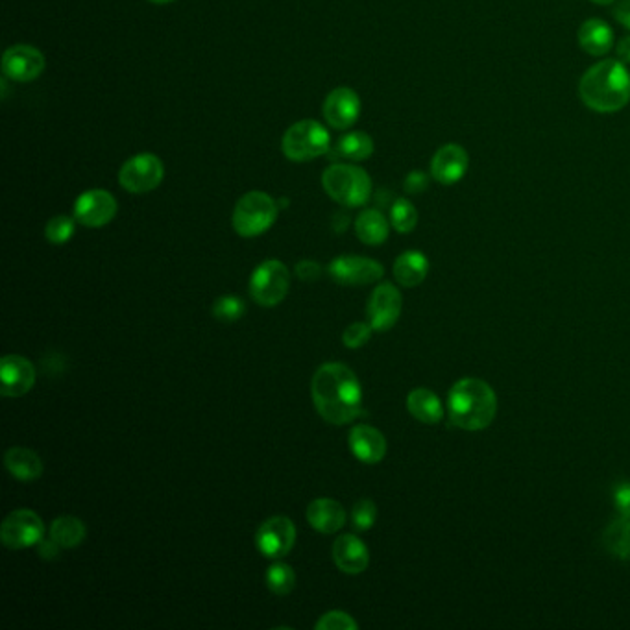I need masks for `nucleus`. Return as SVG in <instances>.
<instances>
[{
  "label": "nucleus",
  "mask_w": 630,
  "mask_h": 630,
  "mask_svg": "<svg viewBox=\"0 0 630 630\" xmlns=\"http://www.w3.org/2000/svg\"><path fill=\"white\" fill-rule=\"evenodd\" d=\"M47 67V61L41 50L32 45H13L4 52L2 73L13 82H34Z\"/></svg>",
  "instance_id": "obj_14"
},
{
  "label": "nucleus",
  "mask_w": 630,
  "mask_h": 630,
  "mask_svg": "<svg viewBox=\"0 0 630 630\" xmlns=\"http://www.w3.org/2000/svg\"><path fill=\"white\" fill-rule=\"evenodd\" d=\"M329 278L339 285H370L385 276V268L376 259L363 255H340L328 267Z\"/></svg>",
  "instance_id": "obj_11"
},
{
  "label": "nucleus",
  "mask_w": 630,
  "mask_h": 630,
  "mask_svg": "<svg viewBox=\"0 0 630 630\" xmlns=\"http://www.w3.org/2000/svg\"><path fill=\"white\" fill-rule=\"evenodd\" d=\"M244 315H246V303L239 296L226 294V296L217 298L213 303V316L224 324L239 322Z\"/></svg>",
  "instance_id": "obj_31"
},
{
  "label": "nucleus",
  "mask_w": 630,
  "mask_h": 630,
  "mask_svg": "<svg viewBox=\"0 0 630 630\" xmlns=\"http://www.w3.org/2000/svg\"><path fill=\"white\" fill-rule=\"evenodd\" d=\"M390 224L398 233H411L418 224V211L407 198H398L390 207Z\"/></svg>",
  "instance_id": "obj_30"
},
{
  "label": "nucleus",
  "mask_w": 630,
  "mask_h": 630,
  "mask_svg": "<svg viewBox=\"0 0 630 630\" xmlns=\"http://www.w3.org/2000/svg\"><path fill=\"white\" fill-rule=\"evenodd\" d=\"M337 150L342 158L364 161L374 154V141L364 132H348L340 137Z\"/></svg>",
  "instance_id": "obj_28"
},
{
  "label": "nucleus",
  "mask_w": 630,
  "mask_h": 630,
  "mask_svg": "<svg viewBox=\"0 0 630 630\" xmlns=\"http://www.w3.org/2000/svg\"><path fill=\"white\" fill-rule=\"evenodd\" d=\"M305 518L316 533L335 534L346 525V509L331 497H316L309 503Z\"/></svg>",
  "instance_id": "obj_20"
},
{
  "label": "nucleus",
  "mask_w": 630,
  "mask_h": 630,
  "mask_svg": "<svg viewBox=\"0 0 630 630\" xmlns=\"http://www.w3.org/2000/svg\"><path fill=\"white\" fill-rule=\"evenodd\" d=\"M394 278L405 289H414L424 283L429 274V259L418 250H409L396 259Z\"/></svg>",
  "instance_id": "obj_23"
},
{
  "label": "nucleus",
  "mask_w": 630,
  "mask_h": 630,
  "mask_svg": "<svg viewBox=\"0 0 630 630\" xmlns=\"http://www.w3.org/2000/svg\"><path fill=\"white\" fill-rule=\"evenodd\" d=\"M267 588L276 595H289L296 588V573L285 562H274L265 575Z\"/></svg>",
  "instance_id": "obj_29"
},
{
  "label": "nucleus",
  "mask_w": 630,
  "mask_h": 630,
  "mask_svg": "<svg viewBox=\"0 0 630 630\" xmlns=\"http://www.w3.org/2000/svg\"><path fill=\"white\" fill-rule=\"evenodd\" d=\"M616 56L625 65H630V36L621 37L616 45Z\"/></svg>",
  "instance_id": "obj_41"
},
{
  "label": "nucleus",
  "mask_w": 630,
  "mask_h": 630,
  "mask_svg": "<svg viewBox=\"0 0 630 630\" xmlns=\"http://www.w3.org/2000/svg\"><path fill=\"white\" fill-rule=\"evenodd\" d=\"M577 39H579L581 49L595 58L606 56L610 50L614 49L612 26L599 17H592V19L584 21L579 28Z\"/></svg>",
  "instance_id": "obj_21"
},
{
  "label": "nucleus",
  "mask_w": 630,
  "mask_h": 630,
  "mask_svg": "<svg viewBox=\"0 0 630 630\" xmlns=\"http://www.w3.org/2000/svg\"><path fill=\"white\" fill-rule=\"evenodd\" d=\"M614 17L619 25L630 30V0H619L614 8Z\"/></svg>",
  "instance_id": "obj_39"
},
{
  "label": "nucleus",
  "mask_w": 630,
  "mask_h": 630,
  "mask_svg": "<svg viewBox=\"0 0 630 630\" xmlns=\"http://www.w3.org/2000/svg\"><path fill=\"white\" fill-rule=\"evenodd\" d=\"M594 4H599V6H610V4H614V2H618V0H592Z\"/></svg>",
  "instance_id": "obj_42"
},
{
  "label": "nucleus",
  "mask_w": 630,
  "mask_h": 630,
  "mask_svg": "<svg viewBox=\"0 0 630 630\" xmlns=\"http://www.w3.org/2000/svg\"><path fill=\"white\" fill-rule=\"evenodd\" d=\"M470 169V156L466 148L457 143L440 146L431 159V178L442 185L461 182Z\"/></svg>",
  "instance_id": "obj_17"
},
{
  "label": "nucleus",
  "mask_w": 630,
  "mask_h": 630,
  "mask_svg": "<svg viewBox=\"0 0 630 630\" xmlns=\"http://www.w3.org/2000/svg\"><path fill=\"white\" fill-rule=\"evenodd\" d=\"M148 2H152V4H169L172 0H148Z\"/></svg>",
  "instance_id": "obj_43"
},
{
  "label": "nucleus",
  "mask_w": 630,
  "mask_h": 630,
  "mask_svg": "<svg viewBox=\"0 0 630 630\" xmlns=\"http://www.w3.org/2000/svg\"><path fill=\"white\" fill-rule=\"evenodd\" d=\"M374 328L368 322H353L342 333V344L350 350L363 348L368 340L372 339Z\"/></svg>",
  "instance_id": "obj_35"
},
{
  "label": "nucleus",
  "mask_w": 630,
  "mask_h": 630,
  "mask_svg": "<svg viewBox=\"0 0 630 630\" xmlns=\"http://www.w3.org/2000/svg\"><path fill=\"white\" fill-rule=\"evenodd\" d=\"M603 546L619 560H630V516H619L606 527Z\"/></svg>",
  "instance_id": "obj_27"
},
{
  "label": "nucleus",
  "mask_w": 630,
  "mask_h": 630,
  "mask_svg": "<svg viewBox=\"0 0 630 630\" xmlns=\"http://www.w3.org/2000/svg\"><path fill=\"white\" fill-rule=\"evenodd\" d=\"M331 146V135L326 126L313 119H303V121L292 124L291 128L283 135L281 150L285 158L305 163L320 158L328 154Z\"/></svg>",
  "instance_id": "obj_6"
},
{
  "label": "nucleus",
  "mask_w": 630,
  "mask_h": 630,
  "mask_svg": "<svg viewBox=\"0 0 630 630\" xmlns=\"http://www.w3.org/2000/svg\"><path fill=\"white\" fill-rule=\"evenodd\" d=\"M322 187L331 200L344 207H363L372 196V178L348 163H333L322 174Z\"/></svg>",
  "instance_id": "obj_4"
},
{
  "label": "nucleus",
  "mask_w": 630,
  "mask_h": 630,
  "mask_svg": "<svg viewBox=\"0 0 630 630\" xmlns=\"http://www.w3.org/2000/svg\"><path fill=\"white\" fill-rule=\"evenodd\" d=\"M165 178L163 161L154 154H137L128 159L119 170V183L124 191L146 194L158 189Z\"/></svg>",
  "instance_id": "obj_9"
},
{
  "label": "nucleus",
  "mask_w": 630,
  "mask_h": 630,
  "mask_svg": "<svg viewBox=\"0 0 630 630\" xmlns=\"http://www.w3.org/2000/svg\"><path fill=\"white\" fill-rule=\"evenodd\" d=\"M45 523L41 516L30 509H17L6 516L0 527L2 546L21 551L28 547H36L45 538Z\"/></svg>",
  "instance_id": "obj_8"
},
{
  "label": "nucleus",
  "mask_w": 630,
  "mask_h": 630,
  "mask_svg": "<svg viewBox=\"0 0 630 630\" xmlns=\"http://www.w3.org/2000/svg\"><path fill=\"white\" fill-rule=\"evenodd\" d=\"M427 187H429V176L422 170H412L411 174H407V178L403 182V189H405V193L409 194L425 193Z\"/></svg>",
  "instance_id": "obj_37"
},
{
  "label": "nucleus",
  "mask_w": 630,
  "mask_h": 630,
  "mask_svg": "<svg viewBox=\"0 0 630 630\" xmlns=\"http://www.w3.org/2000/svg\"><path fill=\"white\" fill-rule=\"evenodd\" d=\"M377 520V507L372 499H359L352 509V525L355 531H370Z\"/></svg>",
  "instance_id": "obj_33"
},
{
  "label": "nucleus",
  "mask_w": 630,
  "mask_h": 630,
  "mask_svg": "<svg viewBox=\"0 0 630 630\" xmlns=\"http://www.w3.org/2000/svg\"><path fill=\"white\" fill-rule=\"evenodd\" d=\"M407 411L427 425H437L444 418V405L437 394L429 388H414L407 396Z\"/></svg>",
  "instance_id": "obj_24"
},
{
  "label": "nucleus",
  "mask_w": 630,
  "mask_h": 630,
  "mask_svg": "<svg viewBox=\"0 0 630 630\" xmlns=\"http://www.w3.org/2000/svg\"><path fill=\"white\" fill-rule=\"evenodd\" d=\"M4 466L12 477L21 483H32L37 481L43 472L45 464L34 449L30 448H10L4 455Z\"/></svg>",
  "instance_id": "obj_22"
},
{
  "label": "nucleus",
  "mask_w": 630,
  "mask_h": 630,
  "mask_svg": "<svg viewBox=\"0 0 630 630\" xmlns=\"http://www.w3.org/2000/svg\"><path fill=\"white\" fill-rule=\"evenodd\" d=\"M74 231H76V219L67 215H56L47 222L45 237L50 244L61 246L73 239Z\"/></svg>",
  "instance_id": "obj_32"
},
{
  "label": "nucleus",
  "mask_w": 630,
  "mask_h": 630,
  "mask_svg": "<svg viewBox=\"0 0 630 630\" xmlns=\"http://www.w3.org/2000/svg\"><path fill=\"white\" fill-rule=\"evenodd\" d=\"M316 630H357L359 623L344 610H331L316 621Z\"/></svg>",
  "instance_id": "obj_34"
},
{
  "label": "nucleus",
  "mask_w": 630,
  "mask_h": 630,
  "mask_svg": "<svg viewBox=\"0 0 630 630\" xmlns=\"http://www.w3.org/2000/svg\"><path fill=\"white\" fill-rule=\"evenodd\" d=\"M390 226L392 224L379 209H364L355 220V235L359 237L361 243L379 246V244L387 243Z\"/></svg>",
  "instance_id": "obj_25"
},
{
  "label": "nucleus",
  "mask_w": 630,
  "mask_h": 630,
  "mask_svg": "<svg viewBox=\"0 0 630 630\" xmlns=\"http://www.w3.org/2000/svg\"><path fill=\"white\" fill-rule=\"evenodd\" d=\"M296 536L298 531L292 520L287 516H272L259 525L255 533V546L263 557L279 560L291 553Z\"/></svg>",
  "instance_id": "obj_10"
},
{
  "label": "nucleus",
  "mask_w": 630,
  "mask_h": 630,
  "mask_svg": "<svg viewBox=\"0 0 630 630\" xmlns=\"http://www.w3.org/2000/svg\"><path fill=\"white\" fill-rule=\"evenodd\" d=\"M250 296L259 307H276L291 289V272L279 259H267L250 276Z\"/></svg>",
  "instance_id": "obj_7"
},
{
  "label": "nucleus",
  "mask_w": 630,
  "mask_h": 630,
  "mask_svg": "<svg viewBox=\"0 0 630 630\" xmlns=\"http://www.w3.org/2000/svg\"><path fill=\"white\" fill-rule=\"evenodd\" d=\"M335 566L346 575H361L370 564V551L355 534H340L333 544Z\"/></svg>",
  "instance_id": "obj_19"
},
{
  "label": "nucleus",
  "mask_w": 630,
  "mask_h": 630,
  "mask_svg": "<svg viewBox=\"0 0 630 630\" xmlns=\"http://www.w3.org/2000/svg\"><path fill=\"white\" fill-rule=\"evenodd\" d=\"M311 398L318 414L331 425L355 422L363 414V387L344 363H324L311 379Z\"/></svg>",
  "instance_id": "obj_1"
},
{
  "label": "nucleus",
  "mask_w": 630,
  "mask_h": 630,
  "mask_svg": "<svg viewBox=\"0 0 630 630\" xmlns=\"http://www.w3.org/2000/svg\"><path fill=\"white\" fill-rule=\"evenodd\" d=\"M117 200L110 191L91 189L76 198L73 207L74 219L85 228H104L117 215Z\"/></svg>",
  "instance_id": "obj_12"
},
{
  "label": "nucleus",
  "mask_w": 630,
  "mask_h": 630,
  "mask_svg": "<svg viewBox=\"0 0 630 630\" xmlns=\"http://www.w3.org/2000/svg\"><path fill=\"white\" fill-rule=\"evenodd\" d=\"M279 204L263 191H250L239 198L231 215V226L244 239L267 233L278 220Z\"/></svg>",
  "instance_id": "obj_5"
},
{
  "label": "nucleus",
  "mask_w": 630,
  "mask_h": 630,
  "mask_svg": "<svg viewBox=\"0 0 630 630\" xmlns=\"http://www.w3.org/2000/svg\"><path fill=\"white\" fill-rule=\"evenodd\" d=\"M320 276H322V267H320L316 261L302 259V261L296 265V278L302 279V281L313 283V281H318Z\"/></svg>",
  "instance_id": "obj_38"
},
{
  "label": "nucleus",
  "mask_w": 630,
  "mask_h": 630,
  "mask_svg": "<svg viewBox=\"0 0 630 630\" xmlns=\"http://www.w3.org/2000/svg\"><path fill=\"white\" fill-rule=\"evenodd\" d=\"M322 115L331 128L348 130L361 115V98L352 87H337L324 100Z\"/></svg>",
  "instance_id": "obj_16"
},
{
  "label": "nucleus",
  "mask_w": 630,
  "mask_h": 630,
  "mask_svg": "<svg viewBox=\"0 0 630 630\" xmlns=\"http://www.w3.org/2000/svg\"><path fill=\"white\" fill-rule=\"evenodd\" d=\"M612 501L619 516H630V481H619L612 490Z\"/></svg>",
  "instance_id": "obj_36"
},
{
  "label": "nucleus",
  "mask_w": 630,
  "mask_h": 630,
  "mask_svg": "<svg viewBox=\"0 0 630 630\" xmlns=\"http://www.w3.org/2000/svg\"><path fill=\"white\" fill-rule=\"evenodd\" d=\"M579 97L595 113L623 110L630 102L629 67L619 60L597 61L582 74Z\"/></svg>",
  "instance_id": "obj_2"
},
{
  "label": "nucleus",
  "mask_w": 630,
  "mask_h": 630,
  "mask_svg": "<svg viewBox=\"0 0 630 630\" xmlns=\"http://www.w3.org/2000/svg\"><path fill=\"white\" fill-rule=\"evenodd\" d=\"M37 549H39V555L41 558H45V560H52V558L58 557L60 555L61 547L52 540L49 536V540H41L39 544H37Z\"/></svg>",
  "instance_id": "obj_40"
},
{
  "label": "nucleus",
  "mask_w": 630,
  "mask_h": 630,
  "mask_svg": "<svg viewBox=\"0 0 630 630\" xmlns=\"http://www.w3.org/2000/svg\"><path fill=\"white\" fill-rule=\"evenodd\" d=\"M36 368L23 355H4L0 361V390L4 398H23L36 385Z\"/></svg>",
  "instance_id": "obj_15"
},
{
  "label": "nucleus",
  "mask_w": 630,
  "mask_h": 630,
  "mask_svg": "<svg viewBox=\"0 0 630 630\" xmlns=\"http://www.w3.org/2000/svg\"><path fill=\"white\" fill-rule=\"evenodd\" d=\"M401 311H403V296L400 289L385 281L377 285L372 292L366 305V318L374 331H388L398 324Z\"/></svg>",
  "instance_id": "obj_13"
},
{
  "label": "nucleus",
  "mask_w": 630,
  "mask_h": 630,
  "mask_svg": "<svg viewBox=\"0 0 630 630\" xmlns=\"http://www.w3.org/2000/svg\"><path fill=\"white\" fill-rule=\"evenodd\" d=\"M348 444L353 457L364 464H377L387 455V438L372 425H353Z\"/></svg>",
  "instance_id": "obj_18"
},
{
  "label": "nucleus",
  "mask_w": 630,
  "mask_h": 630,
  "mask_svg": "<svg viewBox=\"0 0 630 630\" xmlns=\"http://www.w3.org/2000/svg\"><path fill=\"white\" fill-rule=\"evenodd\" d=\"M449 422L462 431H483L496 420L497 396L483 379H459L448 396Z\"/></svg>",
  "instance_id": "obj_3"
},
{
  "label": "nucleus",
  "mask_w": 630,
  "mask_h": 630,
  "mask_svg": "<svg viewBox=\"0 0 630 630\" xmlns=\"http://www.w3.org/2000/svg\"><path fill=\"white\" fill-rule=\"evenodd\" d=\"M49 536L61 549H74L84 542L87 529L80 518L60 516L50 523Z\"/></svg>",
  "instance_id": "obj_26"
}]
</instances>
